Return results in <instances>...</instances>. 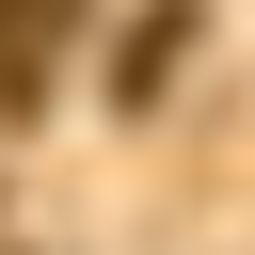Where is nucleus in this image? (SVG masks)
<instances>
[{
    "mask_svg": "<svg viewBox=\"0 0 255 255\" xmlns=\"http://www.w3.org/2000/svg\"><path fill=\"white\" fill-rule=\"evenodd\" d=\"M64 16H80V0H0V96H32V80L64 64Z\"/></svg>",
    "mask_w": 255,
    "mask_h": 255,
    "instance_id": "f257e3e1",
    "label": "nucleus"
}]
</instances>
